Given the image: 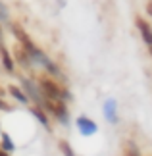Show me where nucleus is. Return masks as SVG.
I'll return each instance as SVG.
<instances>
[{
	"mask_svg": "<svg viewBox=\"0 0 152 156\" xmlns=\"http://www.w3.org/2000/svg\"><path fill=\"white\" fill-rule=\"evenodd\" d=\"M39 83H41V89H42V93H44L46 97H52V98H68L65 89H62L56 81H52L50 77L42 75L41 79H39Z\"/></svg>",
	"mask_w": 152,
	"mask_h": 156,
	"instance_id": "nucleus-1",
	"label": "nucleus"
},
{
	"mask_svg": "<svg viewBox=\"0 0 152 156\" xmlns=\"http://www.w3.org/2000/svg\"><path fill=\"white\" fill-rule=\"evenodd\" d=\"M12 31H14V35L17 37V41H19V43H21V46H23V48H25L29 54H35V56H39V58L42 56V54L39 52V48L33 44V41L29 39V35H27L25 31H23V29H21L19 25H12Z\"/></svg>",
	"mask_w": 152,
	"mask_h": 156,
	"instance_id": "nucleus-2",
	"label": "nucleus"
},
{
	"mask_svg": "<svg viewBox=\"0 0 152 156\" xmlns=\"http://www.w3.org/2000/svg\"><path fill=\"white\" fill-rule=\"evenodd\" d=\"M135 25H137L139 33H141V37H143V43L147 46H150L152 44V27H150V23L144 20V17L137 16L135 17Z\"/></svg>",
	"mask_w": 152,
	"mask_h": 156,
	"instance_id": "nucleus-3",
	"label": "nucleus"
},
{
	"mask_svg": "<svg viewBox=\"0 0 152 156\" xmlns=\"http://www.w3.org/2000/svg\"><path fill=\"white\" fill-rule=\"evenodd\" d=\"M44 106H46V110H50L54 116H58V118H65V104H64V100L62 98H52V97H46L44 100Z\"/></svg>",
	"mask_w": 152,
	"mask_h": 156,
	"instance_id": "nucleus-4",
	"label": "nucleus"
},
{
	"mask_svg": "<svg viewBox=\"0 0 152 156\" xmlns=\"http://www.w3.org/2000/svg\"><path fill=\"white\" fill-rule=\"evenodd\" d=\"M77 127H79V131H81L83 135H87V137L89 135H94L96 129H98L93 119H89V118H85V116H81V118L77 119Z\"/></svg>",
	"mask_w": 152,
	"mask_h": 156,
	"instance_id": "nucleus-5",
	"label": "nucleus"
},
{
	"mask_svg": "<svg viewBox=\"0 0 152 156\" xmlns=\"http://www.w3.org/2000/svg\"><path fill=\"white\" fill-rule=\"evenodd\" d=\"M104 116L110 123H118V104H115V100H106L104 102Z\"/></svg>",
	"mask_w": 152,
	"mask_h": 156,
	"instance_id": "nucleus-6",
	"label": "nucleus"
},
{
	"mask_svg": "<svg viewBox=\"0 0 152 156\" xmlns=\"http://www.w3.org/2000/svg\"><path fill=\"white\" fill-rule=\"evenodd\" d=\"M123 156H141V151L133 141H127L123 145Z\"/></svg>",
	"mask_w": 152,
	"mask_h": 156,
	"instance_id": "nucleus-7",
	"label": "nucleus"
},
{
	"mask_svg": "<svg viewBox=\"0 0 152 156\" xmlns=\"http://www.w3.org/2000/svg\"><path fill=\"white\" fill-rule=\"evenodd\" d=\"M0 56H2V64H4V68H6V69H8V71L14 69V62H12V58H10L8 50H6L2 44H0Z\"/></svg>",
	"mask_w": 152,
	"mask_h": 156,
	"instance_id": "nucleus-8",
	"label": "nucleus"
},
{
	"mask_svg": "<svg viewBox=\"0 0 152 156\" xmlns=\"http://www.w3.org/2000/svg\"><path fill=\"white\" fill-rule=\"evenodd\" d=\"M16 60H19V62L23 64V66H27L29 64V58H27V52L23 50V48H17L16 46Z\"/></svg>",
	"mask_w": 152,
	"mask_h": 156,
	"instance_id": "nucleus-9",
	"label": "nucleus"
},
{
	"mask_svg": "<svg viewBox=\"0 0 152 156\" xmlns=\"http://www.w3.org/2000/svg\"><path fill=\"white\" fill-rule=\"evenodd\" d=\"M31 112H33L35 116L39 118V122H41L42 125H48V119H46V116H44V114L41 112V108H37V106H35V108H31Z\"/></svg>",
	"mask_w": 152,
	"mask_h": 156,
	"instance_id": "nucleus-10",
	"label": "nucleus"
},
{
	"mask_svg": "<svg viewBox=\"0 0 152 156\" xmlns=\"http://www.w3.org/2000/svg\"><path fill=\"white\" fill-rule=\"evenodd\" d=\"M8 89H10V93H12V94H14V97H16V98H19V100H21V102H27V98H25V94H23V93H21V91H19V89H17V87H14V85H12V87H8Z\"/></svg>",
	"mask_w": 152,
	"mask_h": 156,
	"instance_id": "nucleus-11",
	"label": "nucleus"
},
{
	"mask_svg": "<svg viewBox=\"0 0 152 156\" xmlns=\"http://www.w3.org/2000/svg\"><path fill=\"white\" fill-rule=\"evenodd\" d=\"M60 148H62V152L65 156H75L73 151H71V147H69V143H65V141H60Z\"/></svg>",
	"mask_w": 152,
	"mask_h": 156,
	"instance_id": "nucleus-12",
	"label": "nucleus"
},
{
	"mask_svg": "<svg viewBox=\"0 0 152 156\" xmlns=\"http://www.w3.org/2000/svg\"><path fill=\"white\" fill-rule=\"evenodd\" d=\"M2 141H4V151H14V145H12V141L8 139V135H6V133H2Z\"/></svg>",
	"mask_w": 152,
	"mask_h": 156,
	"instance_id": "nucleus-13",
	"label": "nucleus"
},
{
	"mask_svg": "<svg viewBox=\"0 0 152 156\" xmlns=\"http://www.w3.org/2000/svg\"><path fill=\"white\" fill-rule=\"evenodd\" d=\"M147 12H148V16L152 17V0H147Z\"/></svg>",
	"mask_w": 152,
	"mask_h": 156,
	"instance_id": "nucleus-14",
	"label": "nucleus"
},
{
	"mask_svg": "<svg viewBox=\"0 0 152 156\" xmlns=\"http://www.w3.org/2000/svg\"><path fill=\"white\" fill-rule=\"evenodd\" d=\"M147 48H148V54L152 56V44H150V46H147Z\"/></svg>",
	"mask_w": 152,
	"mask_h": 156,
	"instance_id": "nucleus-15",
	"label": "nucleus"
}]
</instances>
